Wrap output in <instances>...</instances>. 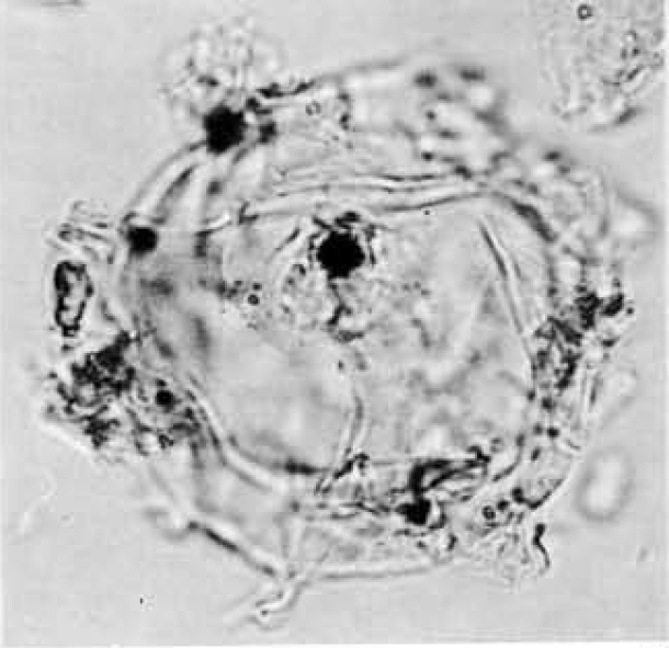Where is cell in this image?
Segmentation results:
<instances>
[{
	"instance_id": "6da1fadb",
	"label": "cell",
	"mask_w": 669,
	"mask_h": 648,
	"mask_svg": "<svg viewBox=\"0 0 669 648\" xmlns=\"http://www.w3.org/2000/svg\"><path fill=\"white\" fill-rule=\"evenodd\" d=\"M251 120L246 110L227 101L208 105L200 117L201 141L207 156L227 157L249 139Z\"/></svg>"
},
{
	"instance_id": "7a4b0ae2",
	"label": "cell",
	"mask_w": 669,
	"mask_h": 648,
	"mask_svg": "<svg viewBox=\"0 0 669 648\" xmlns=\"http://www.w3.org/2000/svg\"><path fill=\"white\" fill-rule=\"evenodd\" d=\"M318 271L328 280L343 282L354 277L366 265L367 249L351 228L336 227L326 230L313 250Z\"/></svg>"
},
{
	"instance_id": "3957f363",
	"label": "cell",
	"mask_w": 669,
	"mask_h": 648,
	"mask_svg": "<svg viewBox=\"0 0 669 648\" xmlns=\"http://www.w3.org/2000/svg\"><path fill=\"white\" fill-rule=\"evenodd\" d=\"M129 245L136 249L141 246L143 249H150L157 241L156 232L149 227H132L127 232Z\"/></svg>"
}]
</instances>
